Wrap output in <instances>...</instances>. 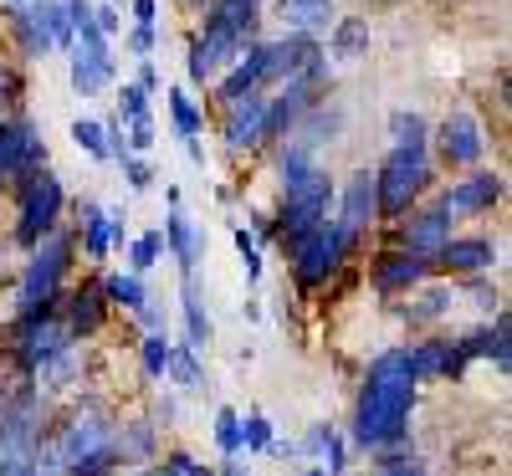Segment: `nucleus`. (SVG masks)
<instances>
[{"mask_svg":"<svg viewBox=\"0 0 512 476\" xmlns=\"http://www.w3.org/2000/svg\"><path fill=\"white\" fill-rule=\"evenodd\" d=\"M118 164H123V175H128V185H134V190H149V185H154V169H149L139 154H123Z\"/></svg>","mask_w":512,"mask_h":476,"instance_id":"obj_39","label":"nucleus"},{"mask_svg":"<svg viewBox=\"0 0 512 476\" xmlns=\"http://www.w3.org/2000/svg\"><path fill=\"white\" fill-rule=\"evenodd\" d=\"M159 256H164V231H144V236L134 241V251H128V267L144 277L149 267H159Z\"/></svg>","mask_w":512,"mask_h":476,"instance_id":"obj_33","label":"nucleus"},{"mask_svg":"<svg viewBox=\"0 0 512 476\" xmlns=\"http://www.w3.org/2000/svg\"><path fill=\"white\" fill-rule=\"evenodd\" d=\"M52 451L62 461V476H103L118 456L113 451V425L98 410H82L52 436Z\"/></svg>","mask_w":512,"mask_h":476,"instance_id":"obj_2","label":"nucleus"},{"mask_svg":"<svg viewBox=\"0 0 512 476\" xmlns=\"http://www.w3.org/2000/svg\"><path fill=\"white\" fill-rule=\"evenodd\" d=\"M0 180H6V169H0Z\"/></svg>","mask_w":512,"mask_h":476,"instance_id":"obj_51","label":"nucleus"},{"mask_svg":"<svg viewBox=\"0 0 512 476\" xmlns=\"http://www.w3.org/2000/svg\"><path fill=\"white\" fill-rule=\"evenodd\" d=\"M226 144L231 149L267 144V98H262V88H251L236 103H226Z\"/></svg>","mask_w":512,"mask_h":476,"instance_id":"obj_12","label":"nucleus"},{"mask_svg":"<svg viewBox=\"0 0 512 476\" xmlns=\"http://www.w3.org/2000/svg\"><path fill=\"white\" fill-rule=\"evenodd\" d=\"M159 21V0H134V26H154Z\"/></svg>","mask_w":512,"mask_h":476,"instance_id":"obj_45","label":"nucleus"},{"mask_svg":"<svg viewBox=\"0 0 512 476\" xmlns=\"http://www.w3.org/2000/svg\"><path fill=\"white\" fill-rule=\"evenodd\" d=\"M374 476H425V466H420L415 456H395V461H384Z\"/></svg>","mask_w":512,"mask_h":476,"instance_id":"obj_42","label":"nucleus"},{"mask_svg":"<svg viewBox=\"0 0 512 476\" xmlns=\"http://www.w3.org/2000/svg\"><path fill=\"white\" fill-rule=\"evenodd\" d=\"M451 302H456L451 287H425V292L410 302V308H405V318H410V323H436V318L451 313Z\"/></svg>","mask_w":512,"mask_h":476,"instance_id":"obj_30","label":"nucleus"},{"mask_svg":"<svg viewBox=\"0 0 512 476\" xmlns=\"http://www.w3.org/2000/svg\"><path fill=\"white\" fill-rule=\"evenodd\" d=\"M93 21H98L103 36H113V31L123 26V21H118V6H93Z\"/></svg>","mask_w":512,"mask_h":476,"instance_id":"obj_43","label":"nucleus"},{"mask_svg":"<svg viewBox=\"0 0 512 476\" xmlns=\"http://www.w3.org/2000/svg\"><path fill=\"white\" fill-rule=\"evenodd\" d=\"M415 410V374H410V349H384L369 364L364 395L354 410V441L364 451H384L405 436Z\"/></svg>","mask_w":512,"mask_h":476,"instance_id":"obj_1","label":"nucleus"},{"mask_svg":"<svg viewBox=\"0 0 512 476\" xmlns=\"http://www.w3.org/2000/svg\"><path fill=\"white\" fill-rule=\"evenodd\" d=\"M139 88H144V93H154V88H159V72H154V62H149V57H144V67H139Z\"/></svg>","mask_w":512,"mask_h":476,"instance_id":"obj_46","label":"nucleus"},{"mask_svg":"<svg viewBox=\"0 0 512 476\" xmlns=\"http://www.w3.org/2000/svg\"><path fill=\"white\" fill-rule=\"evenodd\" d=\"M118 108H123V123H128V149L134 154H149L154 149V118H149V93L139 88V82H128L123 88V98H118Z\"/></svg>","mask_w":512,"mask_h":476,"instance_id":"obj_19","label":"nucleus"},{"mask_svg":"<svg viewBox=\"0 0 512 476\" xmlns=\"http://www.w3.org/2000/svg\"><path fill=\"white\" fill-rule=\"evenodd\" d=\"M164 246L175 251V262H180V272H195V262H200V231L185 221V210H180V200L169 205V221H164Z\"/></svg>","mask_w":512,"mask_h":476,"instance_id":"obj_22","label":"nucleus"},{"mask_svg":"<svg viewBox=\"0 0 512 476\" xmlns=\"http://www.w3.org/2000/svg\"><path fill=\"white\" fill-rule=\"evenodd\" d=\"M425 144H431V128H425L420 113L410 108L390 113V149H425Z\"/></svg>","mask_w":512,"mask_h":476,"instance_id":"obj_28","label":"nucleus"},{"mask_svg":"<svg viewBox=\"0 0 512 476\" xmlns=\"http://www.w3.org/2000/svg\"><path fill=\"white\" fill-rule=\"evenodd\" d=\"M497 200H502V175H487V169H482V175L456 180L441 205H446L451 215H482V210H492Z\"/></svg>","mask_w":512,"mask_h":476,"instance_id":"obj_16","label":"nucleus"},{"mask_svg":"<svg viewBox=\"0 0 512 476\" xmlns=\"http://www.w3.org/2000/svg\"><path fill=\"white\" fill-rule=\"evenodd\" d=\"M139 359H144V374H149V379H169V359H175V343H169L164 333H144Z\"/></svg>","mask_w":512,"mask_h":476,"instance_id":"obj_32","label":"nucleus"},{"mask_svg":"<svg viewBox=\"0 0 512 476\" xmlns=\"http://www.w3.org/2000/svg\"><path fill=\"white\" fill-rule=\"evenodd\" d=\"M436 267V256H420V251H390L374 262V287L379 292H410L415 282H425V272Z\"/></svg>","mask_w":512,"mask_h":476,"instance_id":"obj_14","label":"nucleus"},{"mask_svg":"<svg viewBox=\"0 0 512 476\" xmlns=\"http://www.w3.org/2000/svg\"><path fill=\"white\" fill-rule=\"evenodd\" d=\"M374 215H379V190H374L369 169H359V175L344 185V200H338V226H344L349 236H359Z\"/></svg>","mask_w":512,"mask_h":476,"instance_id":"obj_15","label":"nucleus"},{"mask_svg":"<svg viewBox=\"0 0 512 476\" xmlns=\"http://www.w3.org/2000/svg\"><path fill=\"white\" fill-rule=\"evenodd\" d=\"M103 292H108V302H118V308H128V313H139V308H149V292H144V282H139V272H118V277H108L103 282Z\"/></svg>","mask_w":512,"mask_h":476,"instance_id":"obj_31","label":"nucleus"},{"mask_svg":"<svg viewBox=\"0 0 512 476\" xmlns=\"http://www.w3.org/2000/svg\"><path fill=\"white\" fill-rule=\"evenodd\" d=\"M425 185H431V159H425V149H390V159L374 169L379 215L400 221V215L410 210V200H415Z\"/></svg>","mask_w":512,"mask_h":476,"instance_id":"obj_4","label":"nucleus"},{"mask_svg":"<svg viewBox=\"0 0 512 476\" xmlns=\"http://www.w3.org/2000/svg\"><path fill=\"white\" fill-rule=\"evenodd\" d=\"M0 88H6V72H0Z\"/></svg>","mask_w":512,"mask_h":476,"instance_id":"obj_50","label":"nucleus"},{"mask_svg":"<svg viewBox=\"0 0 512 476\" xmlns=\"http://www.w3.org/2000/svg\"><path fill=\"white\" fill-rule=\"evenodd\" d=\"M436 262L451 267V272H466V277H477L497 262V246L487 236H446V246L436 251Z\"/></svg>","mask_w":512,"mask_h":476,"instance_id":"obj_17","label":"nucleus"},{"mask_svg":"<svg viewBox=\"0 0 512 476\" xmlns=\"http://www.w3.org/2000/svg\"><path fill=\"white\" fill-rule=\"evenodd\" d=\"M82 241H88V256L93 262H103V256L113 251V241H123V221H113V215L103 205H82Z\"/></svg>","mask_w":512,"mask_h":476,"instance_id":"obj_21","label":"nucleus"},{"mask_svg":"<svg viewBox=\"0 0 512 476\" xmlns=\"http://www.w3.org/2000/svg\"><path fill=\"white\" fill-rule=\"evenodd\" d=\"M216 476H251V471H246V466H241V461H236V456H226V461H221V471H216Z\"/></svg>","mask_w":512,"mask_h":476,"instance_id":"obj_47","label":"nucleus"},{"mask_svg":"<svg viewBox=\"0 0 512 476\" xmlns=\"http://www.w3.org/2000/svg\"><path fill=\"white\" fill-rule=\"evenodd\" d=\"M185 333H190V349H205L210 343V313H205V297H200L190 272H185Z\"/></svg>","mask_w":512,"mask_h":476,"instance_id":"obj_27","label":"nucleus"},{"mask_svg":"<svg viewBox=\"0 0 512 476\" xmlns=\"http://www.w3.org/2000/svg\"><path fill=\"white\" fill-rule=\"evenodd\" d=\"M134 476H169V471H164V466H159V471H134Z\"/></svg>","mask_w":512,"mask_h":476,"instance_id":"obj_48","label":"nucleus"},{"mask_svg":"<svg viewBox=\"0 0 512 476\" xmlns=\"http://www.w3.org/2000/svg\"><path fill=\"white\" fill-rule=\"evenodd\" d=\"M262 82H267V41H241V52L221 67L216 98H221V103H236L241 93L262 88Z\"/></svg>","mask_w":512,"mask_h":476,"instance_id":"obj_11","label":"nucleus"},{"mask_svg":"<svg viewBox=\"0 0 512 476\" xmlns=\"http://www.w3.org/2000/svg\"><path fill=\"white\" fill-rule=\"evenodd\" d=\"M0 476H36V395L0 405Z\"/></svg>","mask_w":512,"mask_h":476,"instance_id":"obj_7","label":"nucleus"},{"mask_svg":"<svg viewBox=\"0 0 512 476\" xmlns=\"http://www.w3.org/2000/svg\"><path fill=\"white\" fill-rule=\"evenodd\" d=\"M72 139H77V149H88L93 159H108V139H103V123H93V118H77V123H72Z\"/></svg>","mask_w":512,"mask_h":476,"instance_id":"obj_36","label":"nucleus"},{"mask_svg":"<svg viewBox=\"0 0 512 476\" xmlns=\"http://www.w3.org/2000/svg\"><path fill=\"white\" fill-rule=\"evenodd\" d=\"M436 149H441V159H446L451 169L477 164V159H482V149H487L482 123H477L472 113H451V118L441 123V134H436Z\"/></svg>","mask_w":512,"mask_h":476,"instance_id":"obj_13","label":"nucleus"},{"mask_svg":"<svg viewBox=\"0 0 512 476\" xmlns=\"http://www.w3.org/2000/svg\"><path fill=\"white\" fill-rule=\"evenodd\" d=\"M308 476H328V471H323V466H313V471H308Z\"/></svg>","mask_w":512,"mask_h":476,"instance_id":"obj_49","label":"nucleus"},{"mask_svg":"<svg viewBox=\"0 0 512 476\" xmlns=\"http://www.w3.org/2000/svg\"><path fill=\"white\" fill-rule=\"evenodd\" d=\"M297 451H308V456H318L328 476H338V471L349 466V446H344V436H338L333 425H313L308 436H303V446H297Z\"/></svg>","mask_w":512,"mask_h":476,"instance_id":"obj_24","label":"nucleus"},{"mask_svg":"<svg viewBox=\"0 0 512 476\" xmlns=\"http://www.w3.org/2000/svg\"><path fill=\"white\" fill-rule=\"evenodd\" d=\"M210 21H221V26H231L241 41L256 31V21H262V0H216L210 6Z\"/></svg>","mask_w":512,"mask_h":476,"instance_id":"obj_26","label":"nucleus"},{"mask_svg":"<svg viewBox=\"0 0 512 476\" xmlns=\"http://www.w3.org/2000/svg\"><path fill=\"white\" fill-rule=\"evenodd\" d=\"M246 41H251V36H246ZM236 52H241V36H236L231 26H221V21L205 16V31L190 41V82H216L221 67H226Z\"/></svg>","mask_w":512,"mask_h":476,"instance_id":"obj_10","label":"nucleus"},{"mask_svg":"<svg viewBox=\"0 0 512 476\" xmlns=\"http://www.w3.org/2000/svg\"><path fill=\"white\" fill-rule=\"evenodd\" d=\"M128 47H134L139 57H149V52H154V26H134V36H128Z\"/></svg>","mask_w":512,"mask_h":476,"instance_id":"obj_44","label":"nucleus"},{"mask_svg":"<svg viewBox=\"0 0 512 476\" xmlns=\"http://www.w3.org/2000/svg\"><path fill=\"white\" fill-rule=\"evenodd\" d=\"M164 471H169V476H216L210 466H200V461H195V456H185V451L164 456Z\"/></svg>","mask_w":512,"mask_h":476,"instance_id":"obj_41","label":"nucleus"},{"mask_svg":"<svg viewBox=\"0 0 512 476\" xmlns=\"http://www.w3.org/2000/svg\"><path fill=\"white\" fill-rule=\"evenodd\" d=\"M277 21L287 31H303V36H318L333 26V0H277Z\"/></svg>","mask_w":512,"mask_h":476,"instance_id":"obj_20","label":"nucleus"},{"mask_svg":"<svg viewBox=\"0 0 512 476\" xmlns=\"http://www.w3.org/2000/svg\"><path fill=\"white\" fill-rule=\"evenodd\" d=\"M216 441H221L226 456L241 451V415H236V410H216Z\"/></svg>","mask_w":512,"mask_h":476,"instance_id":"obj_37","label":"nucleus"},{"mask_svg":"<svg viewBox=\"0 0 512 476\" xmlns=\"http://www.w3.org/2000/svg\"><path fill=\"white\" fill-rule=\"evenodd\" d=\"M169 118H175V134H180V139H200L205 113L195 108V98H190L185 88H169Z\"/></svg>","mask_w":512,"mask_h":476,"instance_id":"obj_29","label":"nucleus"},{"mask_svg":"<svg viewBox=\"0 0 512 476\" xmlns=\"http://www.w3.org/2000/svg\"><path fill=\"white\" fill-rule=\"evenodd\" d=\"M328 210H333V185H328L323 169L313 164L308 175H297L292 185H282V221H277L282 241H292V236H303V231L323 226Z\"/></svg>","mask_w":512,"mask_h":476,"instance_id":"obj_6","label":"nucleus"},{"mask_svg":"<svg viewBox=\"0 0 512 476\" xmlns=\"http://www.w3.org/2000/svg\"><path fill=\"white\" fill-rule=\"evenodd\" d=\"M103 313H108V292H103V287H82V292H72V308H67V333H72V338L93 333V328L103 323Z\"/></svg>","mask_w":512,"mask_h":476,"instance_id":"obj_25","label":"nucleus"},{"mask_svg":"<svg viewBox=\"0 0 512 476\" xmlns=\"http://www.w3.org/2000/svg\"><path fill=\"white\" fill-rule=\"evenodd\" d=\"M349 241H354V236L338 226V221H323V226H313V231H303V236H292L287 251H292V272H297V282H303V287L328 282L338 267H344Z\"/></svg>","mask_w":512,"mask_h":476,"instance_id":"obj_5","label":"nucleus"},{"mask_svg":"<svg viewBox=\"0 0 512 476\" xmlns=\"http://www.w3.org/2000/svg\"><path fill=\"white\" fill-rule=\"evenodd\" d=\"M328 52L338 62H359L369 52V21L364 16H344V21H333L328 26Z\"/></svg>","mask_w":512,"mask_h":476,"instance_id":"obj_23","label":"nucleus"},{"mask_svg":"<svg viewBox=\"0 0 512 476\" xmlns=\"http://www.w3.org/2000/svg\"><path fill=\"white\" fill-rule=\"evenodd\" d=\"M236 246H241V262H246V277L256 282V277H262V246H256V236H246V231H236Z\"/></svg>","mask_w":512,"mask_h":476,"instance_id":"obj_40","label":"nucleus"},{"mask_svg":"<svg viewBox=\"0 0 512 476\" xmlns=\"http://www.w3.org/2000/svg\"><path fill=\"white\" fill-rule=\"evenodd\" d=\"M31 251H36V256H31L26 272H21V302H16V308H21V323L52 313L57 287H62V272H67V256H72V241L52 231V236H41Z\"/></svg>","mask_w":512,"mask_h":476,"instance_id":"obj_3","label":"nucleus"},{"mask_svg":"<svg viewBox=\"0 0 512 476\" xmlns=\"http://www.w3.org/2000/svg\"><path fill=\"white\" fill-rule=\"evenodd\" d=\"M241 446H246V451H267V446H272V420H267L262 410H251V415L241 420Z\"/></svg>","mask_w":512,"mask_h":476,"instance_id":"obj_35","label":"nucleus"},{"mask_svg":"<svg viewBox=\"0 0 512 476\" xmlns=\"http://www.w3.org/2000/svg\"><path fill=\"white\" fill-rule=\"evenodd\" d=\"M72 36H77V57H72V88L82 93V98H93L103 82L113 77V52H108V36L98 31V21L93 16H82L77 26H72Z\"/></svg>","mask_w":512,"mask_h":476,"instance_id":"obj_9","label":"nucleus"},{"mask_svg":"<svg viewBox=\"0 0 512 476\" xmlns=\"http://www.w3.org/2000/svg\"><path fill=\"white\" fill-rule=\"evenodd\" d=\"M507 333H512V323H507V313L497 318V328H492V349H487V359L507 374V364H512V354H507Z\"/></svg>","mask_w":512,"mask_h":476,"instance_id":"obj_38","label":"nucleus"},{"mask_svg":"<svg viewBox=\"0 0 512 476\" xmlns=\"http://www.w3.org/2000/svg\"><path fill=\"white\" fill-rule=\"evenodd\" d=\"M451 221L456 215L446 210V205H436V210H420V215H410L405 221V251H420V256H436L441 246H446V236H451Z\"/></svg>","mask_w":512,"mask_h":476,"instance_id":"obj_18","label":"nucleus"},{"mask_svg":"<svg viewBox=\"0 0 512 476\" xmlns=\"http://www.w3.org/2000/svg\"><path fill=\"white\" fill-rule=\"evenodd\" d=\"M169 374L180 379V389H200V384H205V374H200V359H195V349H190V343H180V349H175V359H169Z\"/></svg>","mask_w":512,"mask_h":476,"instance_id":"obj_34","label":"nucleus"},{"mask_svg":"<svg viewBox=\"0 0 512 476\" xmlns=\"http://www.w3.org/2000/svg\"><path fill=\"white\" fill-rule=\"evenodd\" d=\"M0 405H6V395H0Z\"/></svg>","mask_w":512,"mask_h":476,"instance_id":"obj_52","label":"nucleus"},{"mask_svg":"<svg viewBox=\"0 0 512 476\" xmlns=\"http://www.w3.org/2000/svg\"><path fill=\"white\" fill-rule=\"evenodd\" d=\"M62 221V180L36 169L21 185V215H16V241L21 246H36L41 236H52Z\"/></svg>","mask_w":512,"mask_h":476,"instance_id":"obj_8","label":"nucleus"}]
</instances>
